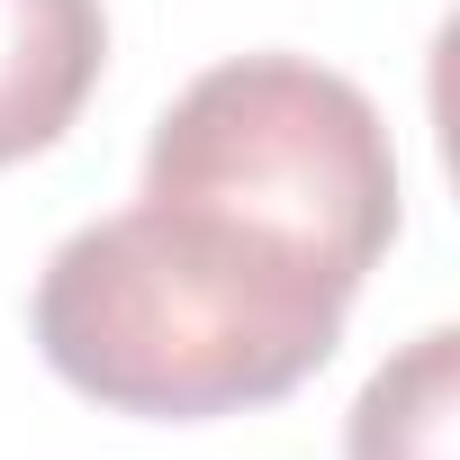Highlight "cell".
Listing matches in <instances>:
<instances>
[{
  "mask_svg": "<svg viewBox=\"0 0 460 460\" xmlns=\"http://www.w3.org/2000/svg\"><path fill=\"white\" fill-rule=\"evenodd\" d=\"M352 280L244 217L136 199L55 244L37 343L64 388L118 415H235L316 379L343 343Z\"/></svg>",
  "mask_w": 460,
  "mask_h": 460,
  "instance_id": "1",
  "label": "cell"
},
{
  "mask_svg": "<svg viewBox=\"0 0 460 460\" xmlns=\"http://www.w3.org/2000/svg\"><path fill=\"white\" fill-rule=\"evenodd\" d=\"M145 199L244 217L361 289L397 235V154L361 82L307 55H235L163 109Z\"/></svg>",
  "mask_w": 460,
  "mask_h": 460,
  "instance_id": "2",
  "label": "cell"
},
{
  "mask_svg": "<svg viewBox=\"0 0 460 460\" xmlns=\"http://www.w3.org/2000/svg\"><path fill=\"white\" fill-rule=\"evenodd\" d=\"M109 64L100 0H0V163L46 154Z\"/></svg>",
  "mask_w": 460,
  "mask_h": 460,
  "instance_id": "3",
  "label": "cell"
},
{
  "mask_svg": "<svg viewBox=\"0 0 460 460\" xmlns=\"http://www.w3.org/2000/svg\"><path fill=\"white\" fill-rule=\"evenodd\" d=\"M460 433V334H415L352 406V460H451Z\"/></svg>",
  "mask_w": 460,
  "mask_h": 460,
  "instance_id": "4",
  "label": "cell"
}]
</instances>
